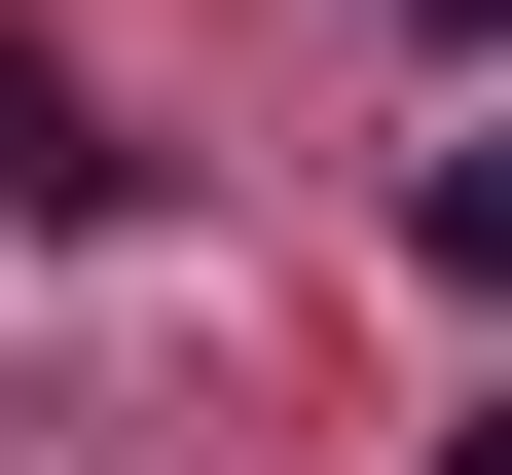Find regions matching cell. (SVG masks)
<instances>
[{"label": "cell", "mask_w": 512, "mask_h": 475, "mask_svg": "<svg viewBox=\"0 0 512 475\" xmlns=\"http://www.w3.org/2000/svg\"><path fill=\"white\" fill-rule=\"evenodd\" d=\"M403 37H439V74H476V37H512V0H403Z\"/></svg>", "instance_id": "cell-2"}, {"label": "cell", "mask_w": 512, "mask_h": 475, "mask_svg": "<svg viewBox=\"0 0 512 475\" xmlns=\"http://www.w3.org/2000/svg\"><path fill=\"white\" fill-rule=\"evenodd\" d=\"M403 256H439V293H512V147H439V183H403Z\"/></svg>", "instance_id": "cell-1"}, {"label": "cell", "mask_w": 512, "mask_h": 475, "mask_svg": "<svg viewBox=\"0 0 512 475\" xmlns=\"http://www.w3.org/2000/svg\"><path fill=\"white\" fill-rule=\"evenodd\" d=\"M439 475H512V439H439Z\"/></svg>", "instance_id": "cell-3"}]
</instances>
